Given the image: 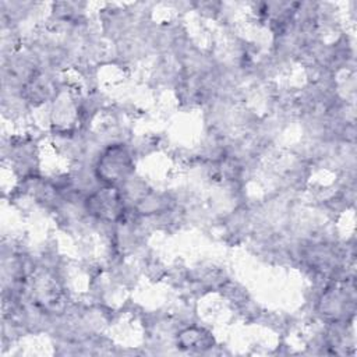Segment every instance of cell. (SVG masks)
<instances>
[{"label":"cell","instance_id":"1","mask_svg":"<svg viewBox=\"0 0 357 357\" xmlns=\"http://www.w3.org/2000/svg\"><path fill=\"white\" fill-rule=\"evenodd\" d=\"M99 176L107 183L124 180L131 172V158L124 146L109 148L99 159Z\"/></svg>","mask_w":357,"mask_h":357}]
</instances>
